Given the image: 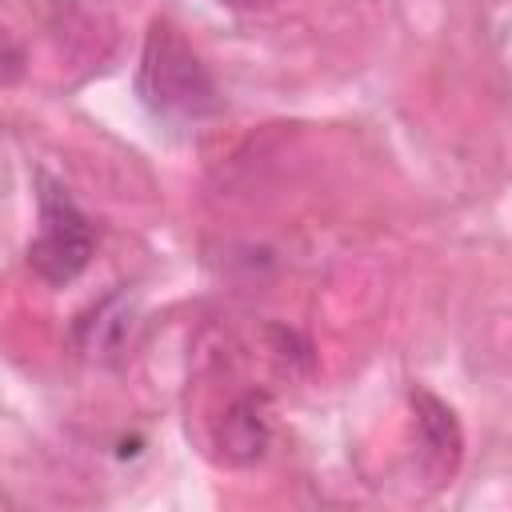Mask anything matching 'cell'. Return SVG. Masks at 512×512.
I'll use <instances>...</instances> for the list:
<instances>
[{
    "label": "cell",
    "instance_id": "6da1fadb",
    "mask_svg": "<svg viewBox=\"0 0 512 512\" xmlns=\"http://www.w3.org/2000/svg\"><path fill=\"white\" fill-rule=\"evenodd\" d=\"M140 96L156 116L196 120L216 108V88L208 68L168 24H152L148 32L140 60Z\"/></svg>",
    "mask_w": 512,
    "mask_h": 512
},
{
    "label": "cell",
    "instance_id": "7a4b0ae2",
    "mask_svg": "<svg viewBox=\"0 0 512 512\" xmlns=\"http://www.w3.org/2000/svg\"><path fill=\"white\" fill-rule=\"evenodd\" d=\"M92 260V224L68 200V192L40 176V236L28 244V268L44 284L76 280Z\"/></svg>",
    "mask_w": 512,
    "mask_h": 512
},
{
    "label": "cell",
    "instance_id": "3957f363",
    "mask_svg": "<svg viewBox=\"0 0 512 512\" xmlns=\"http://www.w3.org/2000/svg\"><path fill=\"white\" fill-rule=\"evenodd\" d=\"M220 448L228 460L236 464H252L264 456L268 448V416H264V400L256 396H244L236 400L228 412H224V424H220Z\"/></svg>",
    "mask_w": 512,
    "mask_h": 512
},
{
    "label": "cell",
    "instance_id": "277c9868",
    "mask_svg": "<svg viewBox=\"0 0 512 512\" xmlns=\"http://www.w3.org/2000/svg\"><path fill=\"white\" fill-rule=\"evenodd\" d=\"M412 408H416V424H420V440L424 452L436 460L440 472H452L460 460V424L452 416V408L444 400H436L432 392H412Z\"/></svg>",
    "mask_w": 512,
    "mask_h": 512
},
{
    "label": "cell",
    "instance_id": "5b68a950",
    "mask_svg": "<svg viewBox=\"0 0 512 512\" xmlns=\"http://www.w3.org/2000/svg\"><path fill=\"white\" fill-rule=\"evenodd\" d=\"M16 72H20V56H16V48L8 44V48H4V80L12 84V80H16Z\"/></svg>",
    "mask_w": 512,
    "mask_h": 512
},
{
    "label": "cell",
    "instance_id": "8992f818",
    "mask_svg": "<svg viewBox=\"0 0 512 512\" xmlns=\"http://www.w3.org/2000/svg\"><path fill=\"white\" fill-rule=\"evenodd\" d=\"M228 4H256V0H228Z\"/></svg>",
    "mask_w": 512,
    "mask_h": 512
}]
</instances>
